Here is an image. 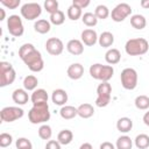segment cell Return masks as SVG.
Returning <instances> with one entry per match:
<instances>
[{
  "label": "cell",
  "instance_id": "13",
  "mask_svg": "<svg viewBox=\"0 0 149 149\" xmlns=\"http://www.w3.org/2000/svg\"><path fill=\"white\" fill-rule=\"evenodd\" d=\"M80 37H81L83 44H85L87 47H93L98 42V38H99L97 31L93 30V29H90V28L84 29L80 34Z\"/></svg>",
  "mask_w": 149,
  "mask_h": 149
},
{
  "label": "cell",
  "instance_id": "37",
  "mask_svg": "<svg viewBox=\"0 0 149 149\" xmlns=\"http://www.w3.org/2000/svg\"><path fill=\"white\" fill-rule=\"evenodd\" d=\"M15 146H16V149H30V148H33L31 142L26 137H19L15 142Z\"/></svg>",
  "mask_w": 149,
  "mask_h": 149
},
{
  "label": "cell",
  "instance_id": "7",
  "mask_svg": "<svg viewBox=\"0 0 149 149\" xmlns=\"http://www.w3.org/2000/svg\"><path fill=\"white\" fill-rule=\"evenodd\" d=\"M121 85L126 90H134L137 86V72L133 68H126L121 71L120 74Z\"/></svg>",
  "mask_w": 149,
  "mask_h": 149
},
{
  "label": "cell",
  "instance_id": "8",
  "mask_svg": "<svg viewBox=\"0 0 149 149\" xmlns=\"http://www.w3.org/2000/svg\"><path fill=\"white\" fill-rule=\"evenodd\" d=\"M20 12H21V15L23 19H26L28 21H33L41 15L42 7L37 2H27L21 6Z\"/></svg>",
  "mask_w": 149,
  "mask_h": 149
},
{
  "label": "cell",
  "instance_id": "41",
  "mask_svg": "<svg viewBox=\"0 0 149 149\" xmlns=\"http://www.w3.org/2000/svg\"><path fill=\"white\" fill-rule=\"evenodd\" d=\"M72 5H74V6L79 7L80 9H83V8H85V7H87L90 5V0H73Z\"/></svg>",
  "mask_w": 149,
  "mask_h": 149
},
{
  "label": "cell",
  "instance_id": "16",
  "mask_svg": "<svg viewBox=\"0 0 149 149\" xmlns=\"http://www.w3.org/2000/svg\"><path fill=\"white\" fill-rule=\"evenodd\" d=\"M51 100L55 105L58 106H65V102L68 101V93L63 88H57L52 91L51 94Z\"/></svg>",
  "mask_w": 149,
  "mask_h": 149
},
{
  "label": "cell",
  "instance_id": "15",
  "mask_svg": "<svg viewBox=\"0 0 149 149\" xmlns=\"http://www.w3.org/2000/svg\"><path fill=\"white\" fill-rule=\"evenodd\" d=\"M66 73L70 79H73V80L80 79L84 74V66L80 63H73L68 68Z\"/></svg>",
  "mask_w": 149,
  "mask_h": 149
},
{
  "label": "cell",
  "instance_id": "30",
  "mask_svg": "<svg viewBox=\"0 0 149 149\" xmlns=\"http://www.w3.org/2000/svg\"><path fill=\"white\" fill-rule=\"evenodd\" d=\"M134 104H135V107H136L137 109H142V111L148 109V108H149V97H147V95H144V94L137 95V97L135 98Z\"/></svg>",
  "mask_w": 149,
  "mask_h": 149
},
{
  "label": "cell",
  "instance_id": "18",
  "mask_svg": "<svg viewBox=\"0 0 149 149\" xmlns=\"http://www.w3.org/2000/svg\"><path fill=\"white\" fill-rule=\"evenodd\" d=\"M48 93L44 88H36L35 91H33L30 100L33 102V105L36 104H42V102H48Z\"/></svg>",
  "mask_w": 149,
  "mask_h": 149
},
{
  "label": "cell",
  "instance_id": "2",
  "mask_svg": "<svg viewBox=\"0 0 149 149\" xmlns=\"http://www.w3.org/2000/svg\"><path fill=\"white\" fill-rule=\"evenodd\" d=\"M28 119H29V121L33 125L44 123V122L49 121L50 112H49L48 102H42V104L33 105V107L28 112Z\"/></svg>",
  "mask_w": 149,
  "mask_h": 149
},
{
  "label": "cell",
  "instance_id": "43",
  "mask_svg": "<svg viewBox=\"0 0 149 149\" xmlns=\"http://www.w3.org/2000/svg\"><path fill=\"white\" fill-rule=\"evenodd\" d=\"M143 122H144L146 126L149 127V111L144 113V115H143Z\"/></svg>",
  "mask_w": 149,
  "mask_h": 149
},
{
  "label": "cell",
  "instance_id": "10",
  "mask_svg": "<svg viewBox=\"0 0 149 149\" xmlns=\"http://www.w3.org/2000/svg\"><path fill=\"white\" fill-rule=\"evenodd\" d=\"M7 29H8L9 34L15 36V37L22 36L23 31H24L22 19L19 15H16V14L9 15L8 19H7Z\"/></svg>",
  "mask_w": 149,
  "mask_h": 149
},
{
  "label": "cell",
  "instance_id": "20",
  "mask_svg": "<svg viewBox=\"0 0 149 149\" xmlns=\"http://www.w3.org/2000/svg\"><path fill=\"white\" fill-rule=\"evenodd\" d=\"M77 111H78V115L81 119H88V118L93 116V114H94V108L88 102H85V104L79 105L77 107Z\"/></svg>",
  "mask_w": 149,
  "mask_h": 149
},
{
  "label": "cell",
  "instance_id": "34",
  "mask_svg": "<svg viewBox=\"0 0 149 149\" xmlns=\"http://www.w3.org/2000/svg\"><path fill=\"white\" fill-rule=\"evenodd\" d=\"M94 14H95V16L98 17V20H99V19H100V20H105V19H107L108 15H109V9H108L107 6H105V5H98V6L95 7Z\"/></svg>",
  "mask_w": 149,
  "mask_h": 149
},
{
  "label": "cell",
  "instance_id": "22",
  "mask_svg": "<svg viewBox=\"0 0 149 149\" xmlns=\"http://www.w3.org/2000/svg\"><path fill=\"white\" fill-rule=\"evenodd\" d=\"M98 43L102 48H109L114 43V35L111 31H104L98 38Z\"/></svg>",
  "mask_w": 149,
  "mask_h": 149
},
{
  "label": "cell",
  "instance_id": "9",
  "mask_svg": "<svg viewBox=\"0 0 149 149\" xmlns=\"http://www.w3.org/2000/svg\"><path fill=\"white\" fill-rule=\"evenodd\" d=\"M24 114V111L17 106H7L3 107L0 112V118L2 122H13L17 119H21Z\"/></svg>",
  "mask_w": 149,
  "mask_h": 149
},
{
  "label": "cell",
  "instance_id": "4",
  "mask_svg": "<svg viewBox=\"0 0 149 149\" xmlns=\"http://www.w3.org/2000/svg\"><path fill=\"white\" fill-rule=\"evenodd\" d=\"M88 71H90V76L93 79L101 81H108L114 74V69L112 65H102L100 63L92 64Z\"/></svg>",
  "mask_w": 149,
  "mask_h": 149
},
{
  "label": "cell",
  "instance_id": "39",
  "mask_svg": "<svg viewBox=\"0 0 149 149\" xmlns=\"http://www.w3.org/2000/svg\"><path fill=\"white\" fill-rule=\"evenodd\" d=\"M0 2H1L2 6L7 7V8H9V9H15V8H17V7L20 6V3H21L20 0H1Z\"/></svg>",
  "mask_w": 149,
  "mask_h": 149
},
{
  "label": "cell",
  "instance_id": "29",
  "mask_svg": "<svg viewBox=\"0 0 149 149\" xmlns=\"http://www.w3.org/2000/svg\"><path fill=\"white\" fill-rule=\"evenodd\" d=\"M134 142L137 149H147L149 147V136L147 134H139Z\"/></svg>",
  "mask_w": 149,
  "mask_h": 149
},
{
  "label": "cell",
  "instance_id": "14",
  "mask_svg": "<svg viewBox=\"0 0 149 149\" xmlns=\"http://www.w3.org/2000/svg\"><path fill=\"white\" fill-rule=\"evenodd\" d=\"M66 50L71 54V55H74V56H79L84 52V44L80 40H77V38H73V40H70L66 44Z\"/></svg>",
  "mask_w": 149,
  "mask_h": 149
},
{
  "label": "cell",
  "instance_id": "5",
  "mask_svg": "<svg viewBox=\"0 0 149 149\" xmlns=\"http://www.w3.org/2000/svg\"><path fill=\"white\" fill-rule=\"evenodd\" d=\"M111 94H112V86L108 81H101V84L97 87V99L95 106L98 107H106L111 102Z\"/></svg>",
  "mask_w": 149,
  "mask_h": 149
},
{
  "label": "cell",
  "instance_id": "26",
  "mask_svg": "<svg viewBox=\"0 0 149 149\" xmlns=\"http://www.w3.org/2000/svg\"><path fill=\"white\" fill-rule=\"evenodd\" d=\"M72 140H73V133L70 129H63L57 135V141L63 146L70 144L72 142Z\"/></svg>",
  "mask_w": 149,
  "mask_h": 149
},
{
  "label": "cell",
  "instance_id": "17",
  "mask_svg": "<svg viewBox=\"0 0 149 149\" xmlns=\"http://www.w3.org/2000/svg\"><path fill=\"white\" fill-rule=\"evenodd\" d=\"M12 99L16 105H24L28 102L29 97L24 88H16L12 93Z\"/></svg>",
  "mask_w": 149,
  "mask_h": 149
},
{
  "label": "cell",
  "instance_id": "42",
  "mask_svg": "<svg viewBox=\"0 0 149 149\" xmlns=\"http://www.w3.org/2000/svg\"><path fill=\"white\" fill-rule=\"evenodd\" d=\"M99 149H115V146L112 143V142H108V141H105L100 144Z\"/></svg>",
  "mask_w": 149,
  "mask_h": 149
},
{
  "label": "cell",
  "instance_id": "1",
  "mask_svg": "<svg viewBox=\"0 0 149 149\" xmlns=\"http://www.w3.org/2000/svg\"><path fill=\"white\" fill-rule=\"evenodd\" d=\"M19 56L30 71L40 72L43 70L44 62H43L42 55L31 43L22 44L19 49Z\"/></svg>",
  "mask_w": 149,
  "mask_h": 149
},
{
  "label": "cell",
  "instance_id": "44",
  "mask_svg": "<svg viewBox=\"0 0 149 149\" xmlns=\"http://www.w3.org/2000/svg\"><path fill=\"white\" fill-rule=\"evenodd\" d=\"M140 5H141V7H142V8L148 9V8H149V0H141Z\"/></svg>",
  "mask_w": 149,
  "mask_h": 149
},
{
  "label": "cell",
  "instance_id": "19",
  "mask_svg": "<svg viewBox=\"0 0 149 149\" xmlns=\"http://www.w3.org/2000/svg\"><path fill=\"white\" fill-rule=\"evenodd\" d=\"M133 128V120L127 116H122L116 121V129L120 133H128Z\"/></svg>",
  "mask_w": 149,
  "mask_h": 149
},
{
  "label": "cell",
  "instance_id": "40",
  "mask_svg": "<svg viewBox=\"0 0 149 149\" xmlns=\"http://www.w3.org/2000/svg\"><path fill=\"white\" fill-rule=\"evenodd\" d=\"M61 146L57 140H49L45 144V149H61Z\"/></svg>",
  "mask_w": 149,
  "mask_h": 149
},
{
  "label": "cell",
  "instance_id": "3",
  "mask_svg": "<svg viewBox=\"0 0 149 149\" xmlns=\"http://www.w3.org/2000/svg\"><path fill=\"white\" fill-rule=\"evenodd\" d=\"M149 49V43L143 37L130 38L125 44V50L129 56H141L144 55Z\"/></svg>",
  "mask_w": 149,
  "mask_h": 149
},
{
  "label": "cell",
  "instance_id": "27",
  "mask_svg": "<svg viewBox=\"0 0 149 149\" xmlns=\"http://www.w3.org/2000/svg\"><path fill=\"white\" fill-rule=\"evenodd\" d=\"M37 84H38V79L34 74H29L23 79V88L26 91H35Z\"/></svg>",
  "mask_w": 149,
  "mask_h": 149
},
{
  "label": "cell",
  "instance_id": "46",
  "mask_svg": "<svg viewBox=\"0 0 149 149\" xmlns=\"http://www.w3.org/2000/svg\"><path fill=\"white\" fill-rule=\"evenodd\" d=\"M0 12H1V17H0V21H2V20H5L6 13H5V9H2V8H0Z\"/></svg>",
  "mask_w": 149,
  "mask_h": 149
},
{
  "label": "cell",
  "instance_id": "32",
  "mask_svg": "<svg viewBox=\"0 0 149 149\" xmlns=\"http://www.w3.org/2000/svg\"><path fill=\"white\" fill-rule=\"evenodd\" d=\"M38 136L40 139L42 140H50L51 136H52V130H51V127L47 123H43L38 128Z\"/></svg>",
  "mask_w": 149,
  "mask_h": 149
},
{
  "label": "cell",
  "instance_id": "12",
  "mask_svg": "<svg viewBox=\"0 0 149 149\" xmlns=\"http://www.w3.org/2000/svg\"><path fill=\"white\" fill-rule=\"evenodd\" d=\"M45 50L51 56H58L64 50V44L58 37H50L45 42Z\"/></svg>",
  "mask_w": 149,
  "mask_h": 149
},
{
  "label": "cell",
  "instance_id": "24",
  "mask_svg": "<svg viewBox=\"0 0 149 149\" xmlns=\"http://www.w3.org/2000/svg\"><path fill=\"white\" fill-rule=\"evenodd\" d=\"M34 29L36 33L38 34H47L50 31L51 29V23L50 21L48 20H44V19H41V20H37L35 23H34Z\"/></svg>",
  "mask_w": 149,
  "mask_h": 149
},
{
  "label": "cell",
  "instance_id": "28",
  "mask_svg": "<svg viewBox=\"0 0 149 149\" xmlns=\"http://www.w3.org/2000/svg\"><path fill=\"white\" fill-rule=\"evenodd\" d=\"M132 147H133V141L128 135H122L118 137L115 143L116 149H132Z\"/></svg>",
  "mask_w": 149,
  "mask_h": 149
},
{
  "label": "cell",
  "instance_id": "47",
  "mask_svg": "<svg viewBox=\"0 0 149 149\" xmlns=\"http://www.w3.org/2000/svg\"><path fill=\"white\" fill-rule=\"evenodd\" d=\"M30 149H33V148H30Z\"/></svg>",
  "mask_w": 149,
  "mask_h": 149
},
{
  "label": "cell",
  "instance_id": "25",
  "mask_svg": "<svg viewBox=\"0 0 149 149\" xmlns=\"http://www.w3.org/2000/svg\"><path fill=\"white\" fill-rule=\"evenodd\" d=\"M130 24H132L133 28H135L137 30H141L147 26V20L141 14H134L130 17Z\"/></svg>",
  "mask_w": 149,
  "mask_h": 149
},
{
  "label": "cell",
  "instance_id": "23",
  "mask_svg": "<svg viewBox=\"0 0 149 149\" xmlns=\"http://www.w3.org/2000/svg\"><path fill=\"white\" fill-rule=\"evenodd\" d=\"M59 115L65 119V120H71L73 118H76L78 115V111L76 107L73 106H70V105H65V106H62L61 111H59Z\"/></svg>",
  "mask_w": 149,
  "mask_h": 149
},
{
  "label": "cell",
  "instance_id": "38",
  "mask_svg": "<svg viewBox=\"0 0 149 149\" xmlns=\"http://www.w3.org/2000/svg\"><path fill=\"white\" fill-rule=\"evenodd\" d=\"M13 142V137L10 134L8 133H1L0 134V147L1 148H7L8 146H10Z\"/></svg>",
  "mask_w": 149,
  "mask_h": 149
},
{
  "label": "cell",
  "instance_id": "21",
  "mask_svg": "<svg viewBox=\"0 0 149 149\" xmlns=\"http://www.w3.org/2000/svg\"><path fill=\"white\" fill-rule=\"evenodd\" d=\"M105 59L108 64L111 65H114V64H118L121 59V54L118 49L115 48H112V49H108L105 54Z\"/></svg>",
  "mask_w": 149,
  "mask_h": 149
},
{
  "label": "cell",
  "instance_id": "36",
  "mask_svg": "<svg viewBox=\"0 0 149 149\" xmlns=\"http://www.w3.org/2000/svg\"><path fill=\"white\" fill-rule=\"evenodd\" d=\"M44 9L51 15L56 13L58 9V1L57 0H45L44 1Z\"/></svg>",
  "mask_w": 149,
  "mask_h": 149
},
{
  "label": "cell",
  "instance_id": "33",
  "mask_svg": "<svg viewBox=\"0 0 149 149\" xmlns=\"http://www.w3.org/2000/svg\"><path fill=\"white\" fill-rule=\"evenodd\" d=\"M83 14H81V9L74 5H71L69 8H68V17L72 21H77L79 17H81Z\"/></svg>",
  "mask_w": 149,
  "mask_h": 149
},
{
  "label": "cell",
  "instance_id": "6",
  "mask_svg": "<svg viewBox=\"0 0 149 149\" xmlns=\"http://www.w3.org/2000/svg\"><path fill=\"white\" fill-rule=\"evenodd\" d=\"M15 78H16V72L13 65L9 62L2 61L0 63V86L5 87L7 85L13 84Z\"/></svg>",
  "mask_w": 149,
  "mask_h": 149
},
{
  "label": "cell",
  "instance_id": "31",
  "mask_svg": "<svg viewBox=\"0 0 149 149\" xmlns=\"http://www.w3.org/2000/svg\"><path fill=\"white\" fill-rule=\"evenodd\" d=\"M81 21L85 26L87 27H94L97 23H98V17L95 16L94 13H91V12H87V13H84L83 16H81Z\"/></svg>",
  "mask_w": 149,
  "mask_h": 149
},
{
  "label": "cell",
  "instance_id": "35",
  "mask_svg": "<svg viewBox=\"0 0 149 149\" xmlns=\"http://www.w3.org/2000/svg\"><path fill=\"white\" fill-rule=\"evenodd\" d=\"M64 21H65V15L62 10H57L56 13L50 15V23L55 26H61L64 23Z\"/></svg>",
  "mask_w": 149,
  "mask_h": 149
},
{
  "label": "cell",
  "instance_id": "11",
  "mask_svg": "<svg viewBox=\"0 0 149 149\" xmlns=\"http://www.w3.org/2000/svg\"><path fill=\"white\" fill-rule=\"evenodd\" d=\"M132 7L126 3V2H121V3H118L113 9H112V13H111V17L114 22H122L127 16H129L132 14Z\"/></svg>",
  "mask_w": 149,
  "mask_h": 149
},
{
  "label": "cell",
  "instance_id": "45",
  "mask_svg": "<svg viewBox=\"0 0 149 149\" xmlns=\"http://www.w3.org/2000/svg\"><path fill=\"white\" fill-rule=\"evenodd\" d=\"M79 149H93V147L91 146V143H83L79 147Z\"/></svg>",
  "mask_w": 149,
  "mask_h": 149
}]
</instances>
